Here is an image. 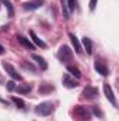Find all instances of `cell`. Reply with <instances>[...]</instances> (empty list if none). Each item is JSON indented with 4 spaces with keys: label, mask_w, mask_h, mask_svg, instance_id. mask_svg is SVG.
Returning <instances> with one entry per match:
<instances>
[{
    "label": "cell",
    "mask_w": 119,
    "mask_h": 121,
    "mask_svg": "<svg viewBox=\"0 0 119 121\" xmlns=\"http://www.w3.org/2000/svg\"><path fill=\"white\" fill-rule=\"evenodd\" d=\"M11 100H13V103H14L18 108H24V107H25V103H24V100H23V99H18V97L13 96V97H11Z\"/></svg>",
    "instance_id": "obj_17"
},
{
    "label": "cell",
    "mask_w": 119,
    "mask_h": 121,
    "mask_svg": "<svg viewBox=\"0 0 119 121\" xmlns=\"http://www.w3.org/2000/svg\"><path fill=\"white\" fill-rule=\"evenodd\" d=\"M52 111H53V103H51V101H44L35 107V113L39 116H44V117L49 116Z\"/></svg>",
    "instance_id": "obj_1"
},
{
    "label": "cell",
    "mask_w": 119,
    "mask_h": 121,
    "mask_svg": "<svg viewBox=\"0 0 119 121\" xmlns=\"http://www.w3.org/2000/svg\"><path fill=\"white\" fill-rule=\"evenodd\" d=\"M30 35H31V39H32V44H34V45H38V47H41V48H46V44H45L34 31H30Z\"/></svg>",
    "instance_id": "obj_10"
},
{
    "label": "cell",
    "mask_w": 119,
    "mask_h": 121,
    "mask_svg": "<svg viewBox=\"0 0 119 121\" xmlns=\"http://www.w3.org/2000/svg\"><path fill=\"white\" fill-rule=\"evenodd\" d=\"M83 45H84V49H86V52L91 55L92 54V42H91V39H90L88 37H84L83 38Z\"/></svg>",
    "instance_id": "obj_14"
},
{
    "label": "cell",
    "mask_w": 119,
    "mask_h": 121,
    "mask_svg": "<svg viewBox=\"0 0 119 121\" xmlns=\"http://www.w3.org/2000/svg\"><path fill=\"white\" fill-rule=\"evenodd\" d=\"M66 3H67L69 11H73V10L77 9V0H66Z\"/></svg>",
    "instance_id": "obj_19"
},
{
    "label": "cell",
    "mask_w": 119,
    "mask_h": 121,
    "mask_svg": "<svg viewBox=\"0 0 119 121\" xmlns=\"http://www.w3.org/2000/svg\"><path fill=\"white\" fill-rule=\"evenodd\" d=\"M63 85L66 86V87H69V89H73V87H77V82L74 80V79H71L69 75H64L63 76Z\"/></svg>",
    "instance_id": "obj_11"
},
{
    "label": "cell",
    "mask_w": 119,
    "mask_h": 121,
    "mask_svg": "<svg viewBox=\"0 0 119 121\" xmlns=\"http://www.w3.org/2000/svg\"><path fill=\"white\" fill-rule=\"evenodd\" d=\"M17 39H18V42H20L21 45H24V47H25V48H28L30 51L35 49V45L32 44V41H30L28 38H25L24 35H17Z\"/></svg>",
    "instance_id": "obj_8"
},
{
    "label": "cell",
    "mask_w": 119,
    "mask_h": 121,
    "mask_svg": "<svg viewBox=\"0 0 119 121\" xmlns=\"http://www.w3.org/2000/svg\"><path fill=\"white\" fill-rule=\"evenodd\" d=\"M3 68L6 69V72L14 79V80H21V75L14 69V66L13 65H10V63H7V62H3Z\"/></svg>",
    "instance_id": "obj_5"
},
{
    "label": "cell",
    "mask_w": 119,
    "mask_h": 121,
    "mask_svg": "<svg viewBox=\"0 0 119 121\" xmlns=\"http://www.w3.org/2000/svg\"><path fill=\"white\" fill-rule=\"evenodd\" d=\"M32 59H34L36 63H38V65H39V66H41V69H44V70H45V69L48 68L46 60L44 59L42 56H39V55H36V54H32Z\"/></svg>",
    "instance_id": "obj_13"
},
{
    "label": "cell",
    "mask_w": 119,
    "mask_h": 121,
    "mask_svg": "<svg viewBox=\"0 0 119 121\" xmlns=\"http://www.w3.org/2000/svg\"><path fill=\"white\" fill-rule=\"evenodd\" d=\"M14 89H16L14 82H13V80H8V82H7V90H14Z\"/></svg>",
    "instance_id": "obj_23"
},
{
    "label": "cell",
    "mask_w": 119,
    "mask_h": 121,
    "mask_svg": "<svg viewBox=\"0 0 119 121\" xmlns=\"http://www.w3.org/2000/svg\"><path fill=\"white\" fill-rule=\"evenodd\" d=\"M31 89H32V86H31V85H21V86H18V87H17V91H18V93L25 94V93H30Z\"/></svg>",
    "instance_id": "obj_18"
},
{
    "label": "cell",
    "mask_w": 119,
    "mask_h": 121,
    "mask_svg": "<svg viewBox=\"0 0 119 121\" xmlns=\"http://www.w3.org/2000/svg\"><path fill=\"white\" fill-rule=\"evenodd\" d=\"M62 9H63V16H64V18L67 20V18L70 17V14H69V9H67V3H66V0H62Z\"/></svg>",
    "instance_id": "obj_20"
},
{
    "label": "cell",
    "mask_w": 119,
    "mask_h": 121,
    "mask_svg": "<svg viewBox=\"0 0 119 121\" xmlns=\"http://www.w3.org/2000/svg\"><path fill=\"white\" fill-rule=\"evenodd\" d=\"M70 41H71V44H73V47H74V51H76L77 54H81V52H83L81 44H80V41L77 39V37H76L74 34H70Z\"/></svg>",
    "instance_id": "obj_12"
},
{
    "label": "cell",
    "mask_w": 119,
    "mask_h": 121,
    "mask_svg": "<svg viewBox=\"0 0 119 121\" xmlns=\"http://www.w3.org/2000/svg\"><path fill=\"white\" fill-rule=\"evenodd\" d=\"M1 1H3V4L6 6V9H7V11H8V16L13 17V16H14V7H13L11 1H10V0H1Z\"/></svg>",
    "instance_id": "obj_16"
},
{
    "label": "cell",
    "mask_w": 119,
    "mask_h": 121,
    "mask_svg": "<svg viewBox=\"0 0 119 121\" xmlns=\"http://www.w3.org/2000/svg\"><path fill=\"white\" fill-rule=\"evenodd\" d=\"M49 90H53L52 86H44V87H39V93H46Z\"/></svg>",
    "instance_id": "obj_22"
},
{
    "label": "cell",
    "mask_w": 119,
    "mask_h": 121,
    "mask_svg": "<svg viewBox=\"0 0 119 121\" xmlns=\"http://www.w3.org/2000/svg\"><path fill=\"white\" fill-rule=\"evenodd\" d=\"M104 94H105V97L108 99V101H109L114 107H118V106H116L115 94H114V91H112V87H111L108 83H104Z\"/></svg>",
    "instance_id": "obj_4"
},
{
    "label": "cell",
    "mask_w": 119,
    "mask_h": 121,
    "mask_svg": "<svg viewBox=\"0 0 119 121\" xmlns=\"http://www.w3.org/2000/svg\"><path fill=\"white\" fill-rule=\"evenodd\" d=\"M97 1H98V0H90V10H91V11L95 9V6H97Z\"/></svg>",
    "instance_id": "obj_24"
},
{
    "label": "cell",
    "mask_w": 119,
    "mask_h": 121,
    "mask_svg": "<svg viewBox=\"0 0 119 121\" xmlns=\"http://www.w3.org/2000/svg\"><path fill=\"white\" fill-rule=\"evenodd\" d=\"M25 68H28V69H31V70H32V72H34V70H35V69H34V66H32V65H31V63H25Z\"/></svg>",
    "instance_id": "obj_25"
},
{
    "label": "cell",
    "mask_w": 119,
    "mask_h": 121,
    "mask_svg": "<svg viewBox=\"0 0 119 121\" xmlns=\"http://www.w3.org/2000/svg\"><path fill=\"white\" fill-rule=\"evenodd\" d=\"M42 4H44L42 0H31V1L24 3V9L25 10H36V9L42 7Z\"/></svg>",
    "instance_id": "obj_6"
},
{
    "label": "cell",
    "mask_w": 119,
    "mask_h": 121,
    "mask_svg": "<svg viewBox=\"0 0 119 121\" xmlns=\"http://www.w3.org/2000/svg\"><path fill=\"white\" fill-rule=\"evenodd\" d=\"M67 72H70V75H73V76H76L77 79H79V78H81V73H80V70H79V68H76V66H71V65H67Z\"/></svg>",
    "instance_id": "obj_15"
},
{
    "label": "cell",
    "mask_w": 119,
    "mask_h": 121,
    "mask_svg": "<svg viewBox=\"0 0 119 121\" xmlns=\"http://www.w3.org/2000/svg\"><path fill=\"white\" fill-rule=\"evenodd\" d=\"M94 68H95V70L99 73V75H102V76H107L109 72H108V68L101 62V60H97L95 62V65H94Z\"/></svg>",
    "instance_id": "obj_9"
},
{
    "label": "cell",
    "mask_w": 119,
    "mask_h": 121,
    "mask_svg": "<svg viewBox=\"0 0 119 121\" xmlns=\"http://www.w3.org/2000/svg\"><path fill=\"white\" fill-rule=\"evenodd\" d=\"M73 114H74V117H76L77 121H90L88 110H87L86 107H83V106H77V107L74 108Z\"/></svg>",
    "instance_id": "obj_2"
},
{
    "label": "cell",
    "mask_w": 119,
    "mask_h": 121,
    "mask_svg": "<svg viewBox=\"0 0 119 121\" xmlns=\"http://www.w3.org/2000/svg\"><path fill=\"white\" fill-rule=\"evenodd\" d=\"M71 55H73V52H71V49H70L67 45H62V47L59 48V52H58V58H59L60 62L66 63L67 60L71 59Z\"/></svg>",
    "instance_id": "obj_3"
},
{
    "label": "cell",
    "mask_w": 119,
    "mask_h": 121,
    "mask_svg": "<svg viewBox=\"0 0 119 121\" xmlns=\"http://www.w3.org/2000/svg\"><path fill=\"white\" fill-rule=\"evenodd\" d=\"M83 96L86 99H94L98 96V89L97 87H92V86H87L84 90H83Z\"/></svg>",
    "instance_id": "obj_7"
},
{
    "label": "cell",
    "mask_w": 119,
    "mask_h": 121,
    "mask_svg": "<svg viewBox=\"0 0 119 121\" xmlns=\"http://www.w3.org/2000/svg\"><path fill=\"white\" fill-rule=\"evenodd\" d=\"M3 54H4V48L0 45V55H3Z\"/></svg>",
    "instance_id": "obj_26"
},
{
    "label": "cell",
    "mask_w": 119,
    "mask_h": 121,
    "mask_svg": "<svg viewBox=\"0 0 119 121\" xmlns=\"http://www.w3.org/2000/svg\"><path fill=\"white\" fill-rule=\"evenodd\" d=\"M92 113H94L98 118H101V117H102V111H101L98 107H92Z\"/></svg>",
    "instance_id": "obj_21"
}]
</instances>
